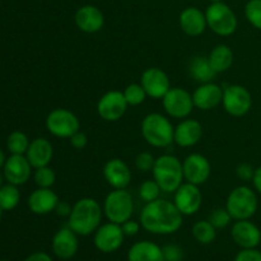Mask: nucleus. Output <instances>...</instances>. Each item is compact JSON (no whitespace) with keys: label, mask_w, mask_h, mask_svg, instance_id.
I'll list each match as a JSON object with an SVG mask.
<instances>
[{"label":"nucleus","mask_w":261,"mask_h":261,"mask_svg":"<svg viewBox=\"0 0 261 261\" xmlns=\"http://www.w3.org/2000/svg\"><path fill=\"white\" fill-rule=\"evenodd\" d=\"M178 24L185 35L191 37H198L205 32L208 23H206L205 12L196 7H188L180 13Z\"/></svg>","instance_id":"22"},{"label":"nucleus","mask_w":261,"mask_h":261,"mask_svg":"<svg viewBox=\"0 0 261 261\" xmlns=\"http://www.w3.org/2000/svg\"><path fill=\"white\" fill-rule=\"evenodd\" d=\"M103 214L109 222L122 224L132 219L134 212L133 196L126 189H114L103 201Z\"/></svg>","instance_id":"6"},{"label":"nucleus","mask_w":261,"mask_h":261,"mask_svg":"<svg viewBox=\"0 0 261 261\" xmlns=\"http://www.w3.org/2000/svg\"><path fill=\"white\" fill-rule=\"evenodd\" d=\"M162 105L168 116L178 120L188 119L195 109L193 94L180 87H171L162 98Z\"/></svg>","instance_id":"9"},{"label":"nucleus","mask_w":261,"mask_h":261,"mask_svg":"<svg viewBox=\"0 0 261 261\" xmlns=\"http://www.w3.org/2000/svg\"><path fill=\"white\" fill-rule=\"evenodd\" d=\"M124 240L125 234L122 232L121 224L107 222L101 224L94 232L93 244L98 251L103 254H112L122 246Z\"/></svg>","instance_id":"11"},{"label":"nucleus","mask_w":261,"mask_h":261,"mask_svg":"<svg viewBox=\"0 0 261 261\" xmlns=\"http://www.w3.org/2000/svg\"><path fill=\"white\" fill-rule=\"evenodd\" d=\"M103 208L92 198H83L75 201L68 217V226L78 236H89L101 226Z\"/></svg>","instance_id":"2"},{"label":"nucleus","mask_w":261,"mask_h":261,"mask_svg":"<svg viewBox=\"0 0 261 261\" xmlns=\"http://www.w3.org/2000/svg\"><path fill=\"white\" fill-rule=\"evenodd\" d=\"M127 105L124 93L120 91H109L98 99L97 114L102 120L107 122L119 121L126 112Z\"/></svg>","instance_id":"12"},{"label":"nucleus","mask_w":261,"mask_h":261,"mask_svg":"<svg viewBox=\"0 0 261 261\" xmlns=\"http://www.w3.org/2000/svg\"><path fill=\"white\" fill-rule=\"evenodd\" d=\"M32 168L24 154H12L4 163V177L13 185H23L30 180Z\"/></svg>","instance_id":"18"},{"label":"nucleus","mask_w":261,"mask_h":261,"mask_svg":"<svg viewBox=\"0 0 261 261\" xmlns=\"http://www.w3.org/2000/svg\"><path fill=\"white\" fill-rule=\"evenodd\" d=\"M74 20L82 32L97 33L103 28L105 15L101 9L94 5H83L75 12Z\"/></svg>","instance_id":"23"},{"label":"nucleus","mask_w":261,"mask_h":261,"mask_svg":"<svg viewBox=\"0 0 261 261\" xmlns=\"http://www.w3.org/2000/svg\"><path fill=\"white\" fill-rule=\"evenodd\" d=\"M103 177L111 188L126 189L132 181V171L126 162L120 158H111L103 166Z\"/></svg>","instance_id":"21"},{"label":"nucleus","mask_w":261,"mask_h":261,"mask_svg":"<svg viewBox=\"0 0 261 261\" xmlns=\"http://www.w3.org/2000/svg\"><path fill=\"white\" fill-rule=\"evenodd\" d=\"M33 180H35V184L38 188H53L56 182V173L48 166L36 168Z\"/></svg>","instance_id":"33"},{"label":"nucleus","mask_w":261,"mask_h":261,"mask_svg":"<svg viewBox=\"0 0 261 261\" xmlns=\"http://www.w3.org/2000/svg\"><path fill=\"white\" fill-rule=\"evenodd\" d=\"M208 27L216 35L227 37L236 32L239 20L233 10L223 2L212 3L205 10Z\"/></svg>","instance_id":"7"},{"label":"nucleus","mask_w":261,"mask_h":261,"mask_svg":"<svg viewBox=\"0 0 261 261\" xmlns=\"http://www.w3.org/2000/svg\"><path fill=\"white\" fill-rule=\"evenodd\" d=\"M124 97L126 99L129 106H139L147 98V93H145L144 88L140 83H132L124 89Z\"/></svg>","instance_id":"32"},{"label":"nucleus","mask_w":261,"mask_h":261,"mask_svg":"<svg viewBox=\"0 0 261 261\" xmlns=\"http://www.w3.org/2000/svg\"><path fill=\"white\" fill-rule=\"evenodd\" d=\"M73 206L69 205L66 201H59L58 205L55 208V213L60 217H69L70 216V212Z\"/></svg>","instance_id":"43"},{"label":"nucleus","mask_w":261,"mask_h":261,"mask_svg":"<svg viewBox=\"0 0 261 261\" xmlns=\"http://www.w3.org/2000/svg\"><path fill=\"white\" fill-rule=\"evenodd\" d=\"M184 180L194 185H203L209 180L212 166L208 158L200 153H191L182 162Z\"/></svg>","instance_id":"14"},{"label":"nucleus","mask_w":261,"mask_h":261,"mask_svg":"<svg viewBox=\"0 0 261 261\" xmlns=\"http://www.w3.org/2000/svg\"><path fill=\"white\" fill-rule=\"evenodd\" d=\"M127 261H165L163 250L152 241H138L127 251Z\"/></svg>","instance_id":"26"},{"label":"nucleus","mask_w":261,"mask_h":261,"mask_svg":"<svg viewBox=\"0 0 261 261\" xmlns=\"http://www.w3.org/2000/svg\"><path fill=\"white\" fill-rule=\"evenodd\" d=\"M51 249L54 255L60 260H70L79 250L78 234L69 226L59 229L53 237Z\"/></svg>","instance_id":"16"},{"label":"nucleus","mask_w":261,"mask_h":261,"mask_svg":"<svg viewBox=\"0 0 261 261\" xmlns=\"http://www.w3.org/2000/svg\"><path fill=\"white\" fill-rule=\"evenodd\" d=\"M245 17L252 27L261 31V0H249L246 3Z\"/></svg>","instance_id":"35"},{"label":"nucleus","mask_w":261,"mask_h":261,"mask_svg":"<svg viewBox=\"0 0 261 261\" xmlns=\"http://www.w3.org/2000/svg\"><path fill=\"white\" fill-rule=\"evenodd\" d=\"M135 167L140 172H149L153 170V166H154L155 158L152 153L149 152H140L139 154L135 157Z\"/></svg>","instance_id":"37"},{"label":"nucleus","mask_w":261,"mask_h":261,"mask_svg":"<svg viewBox=\"0 0 261 261\" xmlns=\"http://www.w3.org/2000/svg\"><path fill=\"white\" fill-rule=\"evenodd\" d=\"M69 140H70L71 147L79 150L84 149V148L87 147V144H88V137H87L83 132H81V130L76 132L75 134L71 135V137L69 138Z\"/></svg>","instance_id":"42"},{"label":"nucleus","mask_w":261,"mask_h":261,"mask_svg":"<svg viewBox=\"0 0 261 261\" xmlns=\"http://www.w3.org/2000/svg\"><path fill=\"white\" fill-rule=\"evenodd\" d=\"M165 261H181L184 257V251L178 245L170 244L162 247Z\"/></svg>","instance_id":"38"},{"label":"nucleus","mask_w":261,"mask_h":261,"mask_svg":"<svg viewBox=\"0 0 261 261\" xmlns=\"http://www.w3.org/2000/svg\"><path fill=\"white\" fill-rule=\"evenodd\" d=\"M140 130L145 142L154 148H166L173 143L175 126L162 114H148L143 119Z\"/></svg>","instance_id":"4"},{"label":"nucleus","mask_w":261,"mask_h":261,"mask_svg":"<svg viewBox=\"0 0 261 261\" xmlns=\"http://www.w3.org/2000/svg\"><path fill=\"white\" fill-rule=\"evenodd\" d=\"M191 234L199 244L209 245L216 240L217 229L208 219L206 221H198L196 223H194L193 228H191Z\"/></svg>","instance_id":"29"},{"label":"nucleus","mask_w":261,"mask_h":261,"mask_svg":"<svg viewBox=\"0 0 261 261\" xmlns=\"http://www.w3.org/2000/svg\"><path fill=\"white\" fill-rule=\"evenodd\" d=\"M20 194L17 185L8 182L0 188V208L4 212L13 211L19 204Z\"/></svg>","instance_id":"30"},{"label":"nucleus","mask_w":261,"mask_h":261,"mask_svg":"<svg viewBox=\"0 0 261 261\" xmlns=\"http://www.w3.org/2000/svg\"><path fill=\"white\" fill-rule=\"evenodd\" d=\"M30 143V139L24 133L13 132L7 139V148L12 154H25Z\"/></svg>","instance_id":"31"},{"label":"nucleus","mask_w":261,"mask_h":261,"mask_svg":"<svg viewBox=\"0 0 261 261\" xmlns=\"http://www.w3.org/2000/svg\"><path fill=\"white\" fill-rule=\"evenodd\" d=\"M3 261H5V260H3Z\"/></svg>","instance_id":"50"},{"label":"nucleus","mask_w":261,"mask_h":261,"mask_svg":"<svg viewBox=\"0 0 261 261\" xmlns=\"http://www.w3.org/2000/svg\"><path fill=\"white\" fill-rule=\"evenodd\" d=\"M3 212H4V211H3V209H2V208H0V219H2V216H3Z\"/></svg>","instance_id":"49"},{"label":"nucleus","mask_w":261,"mask_h":261,"mask_svg":"<svg viewBox=\"0 0 261 261\" xmlns=\"http://www.w3.org/2000/svg\"><path fill=\"white\" fill-rule=\"evenodd\" d=\"M121 228L125 237H134L139 233L140 228H142V224H140V222H135L133 219H129V221L124 222L121 224Z\"/></svg>","instance_id":"41"},{"label":"nucleus","mask_w":261,"mask_h":261,"mask_svg":"<svg viewBox=\"0 0 261 261\" xmlns=\"http://www.w3.org/2000/svg\"><path fill=\"white\" fill-rule=\"evenodd\" d=\"M259 208L256 191L249 186H237L227 196L226 209L234 221L251 219Z\"/></svg>","instance_id":"5"},{"label":"nucleus","mask_w":261,"mask_h":261,"mask_svg":"<svg viewBox=\"0 0 261 261\" xmlns=\"http://www.w3.org/2000/svg\"><path fill=\"white\" fill-rule=\"evenodd\" d=\"M231 237L241 249H256L261 244V231L250 219L236 221L231 228Z\"/></svg>","instance_id":"17"},{"label":"nucleus","mask_w":261,"mask_h":261,"mask_svg":"<svg viewBox=\"0 0 261 261\" xmlns=\"http://www.w3.org/2000/svg\"><path fill=\"white\" fill-rule=\"evenodd\" d=\"M173 194V204L182 216H194L200 211L203 205V194L198 185L182 182Z\"/></svg>","instance_id":"13"},{"label":"nucleus","mask_w":261,"mask_h":261,"mask_svg":"<svg viewBox=\"0 0 261 261\" xmlns=\"http://www.w3.org/2000/svg\"><path fill=\"white\" fill-rule=\"evenodd\" d=\"M24 261H54V260L53 257H51L48 254H46V252L37 251V252H33V254H31L30 256L25 257Z\"/></svg>","instance_id":"44"},{"label":"nucleus","mask_w":261,"mask_h":261,"mask_svg":"<svg viewBox=\"0 0 261 261\" xmlns=\"http://www.w3.org/2000/svg\"><path fill=\"white\" fill-rule=\"evenodd\" d=\"M233 59L234 55L232 48L229 46L223 45V43L217 45L208 56L209 63H211L212 68L217 74L224 73V71L228 70L232 64H233Z\"/></svg>","instance_id":"27"},{"label":"nucleus","mask_w":261,"mask_h":261,"mask_svg":"<svg viewBox=\"0 0 261 261\" xmlns=\"http://www.w3.org/2000/svg\"><path fill=\"white\" fill-rule=\"evenodd\" d=\"M25 157L35 170L48 166L54 157L53 144L46 138H36L30 143Z\"/></svg>","instance_id":"25"},{"label":"nucleus","mask_w":261,"mask_h":261,"mask_svg":"<svg viewBox=\"0 0 261 261\" xmlns=\"http://www.w3.org/2000/svg\"><path fill=\"white\" fill-rule=\"evenodd\" d=\"M224 110L233 117H242L251 110L252 97L249 89L241 84H231L223 89L222 99Z\"/></svg>","instance_id":"10"},{"label":"nucleus","mask_w":261,"mask_h":261,"mask_svg":"<svg viewBox=\"0 0 261 261\" xmlns=\"http://www.w3.org/2000/svg\"><path fill=\"white\" fill-rule=\"evenodd\" d=\"M161 191L162 190H161L160 185H158V184L155 182L154 178H153V180L144 181V182L139 186L138 193H139V198L142 199L143 201L150 203V201H154L157 200V199H160Z\"/></svg>","instance_id":"34"},{"label":"nucleus","mask_w":261,"mask_h":261,"mask_svg":"<svg viewBox=\"0 0 261 261\" xmlns=\"http://www.w3.org/2000/svg\"><path fill=\"white\" fill-rule=\"evenodd\" d=\"M46 129L54 137L69 139L81 130V121L70 110L55 109L46 117Z\"/></svg>","instance_id":"8"},{"label":"nucleus","mask_w":261,"mask_h":261,"mask_svg":"<svg viewBox=\"0 0 261 261\" xmlns=\"http://www.w3.org/2000/svg\"><path fill=\"white\" fill-rule=\"evenodd\" d=\"M209 2H212V3H218V2H223V0H209Z\"/></svg>","instance_id":"48"},{"label":"nucleus","mask_w":261,"mask_h":261,"mask_svg":"<svg viewBox=\"0 0 261 261\" xmlns=\"http://www.w3.org/2000/svg\"><path fill=\"white\" fill-rule=\"evenodd\" d=\"M223 88L213 82L201 83L193 93L194 106L201 111H209L222 103Z\"/></svg>","instance_id":"19"},{"label":"nucleus","mask_w":261,"mask_h":261,"mask_svg":"<svg viewBox=\"0 0 261 261\" xmlns=\"http://www.w3.org/2000/svg\"><path fill=\"white\" fill-rule=\"evenodd\" d=\"M232 219L233 218H232L231 214L228 213L226 208H217L209 214L208 221L216 227V229H223L231 224Z\"/></svg>","instance_id":"36"},{"label":"nucleus","mask_w":261,"mask_h":261,"mask_svg":"<svg viewBox=\"0 0 261 261\" xmlns=\"http://www.w3.org/2000/svg\"><path fill=\"white\" fill-rule=\"evenodd\" d=\"M142 228L152 234H173L182 227L184 216L172 201L157 199L145 203L140 212Z\"/></svg>","instance_id":"1"},{"label":"nucleus","mask_w":261,"mask_h":261,"mask_svg":"<svg viewBox=\"0 0 261 261\" xmlns=\"http://www.w3.org/2000/svg\"><path fill=\"white\" fill-rule=\"evenodd\" d=\"M5 155H4V153H3V150L0 149V168L3 167V166H4V163H5Z\"/></svg>","instance_id":"46"},{"label":"nucleus","mask_w":261,"mask_h":261,"mask_svg":"<svg viewBox=\"0 0 261 261\" xmlns=\"http://www.w3.org/2000/svg\"><path fill=\"white\" fill-rule=\"evenodd\" d=\"M255 170H256V168L252 167L250 163L242 162L237 166L236 175L237 177L242 181H252V178H254V175H255Z\"/></svg>","instance_id":"39"},{"label":"nucleus","mask_w":261,"mask_h":261,"mask_svg":"<svg viewBox=\"0 0 261 261\" xmlns=\"http://www.w3.org/2000/svg\"><path fill=\"white\" fill-rule=\"evenodd\" d=\"M234 261H261V251L256 249H241Z\"/></svg>","instance_id":"40"},{"label":"nucleus","mask_w":261,"mask_h":261,"mask_svg":"<svg viewBox=\"0 0 261 261\" xmlns=\"http://www.w3.org/2000/svg\"><path fill=\"white\" fill-rule=\"evenodd\" d=\"M2 186H3V175L0 173V188H2Z\"/></svg>","instance_id":"47"},{"label":"nucleus","mask_w":261,"mask_h":261,"mask_svg":"<svg viewBox=\"0 0 261 261\" xmlns=\"http://www.w3.org/2000/svg\"><path fill=\"white\" fill-rule=\"evenodd\" d=\"M252 184H254V188L256 193H259L261 195V166L255 170L254 178H252Z\"/></svg>","instance_id":"45"},{"label":"nucleus","mask_w":261,"mask_h":261,"mask_svg":"<svg viewBox=\"0 0 261 261\" xmlns=\"http://www.w3.org/2000/svg\"><path fill=\"white\" fill-rule=\"evenodd\" d=\"M203 125L195 119H184L175 126L173 142L181 148H190L198 144L203 138Z\"/></svg>","instance_id":"20"},{"label":"nucleus","mask_w":261,"mask_h":261,"mask_svg":"<svg viewBox=\"0 0 261 261\" xmlns=\"http://www.w3.org/2000/svg\"><path fill=\"white\" fill-rule=\"evenodd\" d=\"M140 84L147 96L154 99H162L171 88L170 78L160 68L145 69L140 76Z\"/></svg>","instance_id":"15"},{"label":"nucleus","mask_w":261,"mask_h":261,"mask_svg":"<svg viewBox=\"0 0 261 261\" xmlns=\"http://www.w3.org/2000/svg\"><path fill=\"white\" fill-rule=\"evenodd\" d=\"M59 201L58 194L51 190V188H38L28 196V208L33 214L45 216L55 212Z\"/></svg>","instance_id":"24"},{"label":"nucleus","mask_w":261,"mask_h":261,"mask_svg":"<svg viewBox=\"0 0 261 261\" xmlns=\"http://www.w3.org/2000/svg\"><path fill=\"white\" fill-rule=\"evenodd\" d=\"M189 73L199 83H208L217 75L208 60V56H195L189 64Z\"/></svg>","instance_id":"28"},{"label":"nucleus","mask_w":261,"mask_h":261,"mask_svg":"<svg viewBox=\"0 0 261 261\" xmlns=\"http://www.w3.org/2000/svg\"><path fill=\"white\" fill-rule=\"evenodd\" d=\"M152 173L161 190L163 193L172 194L182 184V162L176 155L162 154L155 158Z\"/></svg>","instance_id":"3"}]
</instances>
